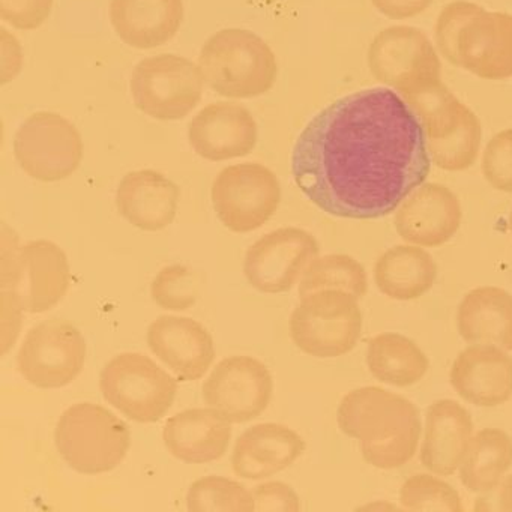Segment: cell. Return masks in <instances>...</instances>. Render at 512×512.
Listing matches in <instances>:
<instances>
[{"instance_id":"1","label":"cell","mask_w":512,"mask_h":512,"mask_svg":"<svg viewBox=\"0 0 512 512\" xmlns=\"http://www.w3.org/2000/svg\"><path fill=\"white\" fill-rule=\"evenodd\" d=\"M418 116L389 88L346 95L317 113L299 134L292 175L326 214L377 220L394 212L430 175Z\"/></svg>"},{"instance_id":"2","label":"cell","mask_w":512,"mask_h":512,"mask_svg":"<svg viewBox=\"0 0 512 512\" xmlns=\"http://www.w3.org/2000/svg\"><path fill=\"white\" fill-rule=\"evenodd\" d=\"M337 422L346 436L359 440L362 457L377 469H398L409 463L421 440L418 407L379 386L344 395Z\"/></svg>"},{"instance_id":"3","label":"cell","mask_w":512,"mask_h":512,"mask_svg":"<svg viewBox=\"0 0 512 512\" xmlns=\"http://www.w3.org/2000/svg\"><path fill=\"white\" fill-rule=\"evenodd\" d=\"M206 85L226 98H254L271 91L277 80V58L251 31L224 29L212 35L199 56Z\"/></svg>"},{"instance_id":"4","label":"cell","mask_w":512,"mask_h":512,"mask_svg":"<svg viewBox=\"0 0 512 512\" xmlns=\"http://www.w3.org/2000/svg\"><path fill=\"white\" fill-rule=\"evenodd\" d=\"M55 443L71 469L100 475L116 469L127 457L130 427L100 404L77 403L59 418Z\"/></svg>"},{"instance_id":"5","label":"cell","mask_w":512,"mask_h":512,"mask_svg":"<svg viewBox=\"0 0 512 512\" xmlns=\"http://www.w3.org/2000/svg\"><path fill=\"white\" fill-rule=\"evenodd\" d=\"M362 313L358 298L338 289L319 290L302 298L290 317V337L314 358H338L358 346Z\"/></svg>"},{"instance_id":"6","label":"cell","mask_w":512,"mask_h":512,"mask_svg":"<svg viewBox=\"0 0 512 512\" xmlns=\"http://www.w3.org/2000/svg\"><path fill=\"white\" fill-rule=\"evenodd\" d=\"M104 400L140 424L160 421L169 412L178 382L142 353H121L104 365L100 376Z\"/></svg>"},{"instance_id":"7","label":"cell","mask_w":512,"mask_h":512,"mask_svg":"<svg viewBox=\"0 0 512 512\" xmlns=\"http://www.w3.org/2000/svg\"><path fill=\"white\" fill-rule=\"evenodd\" d=\"M67 254L50 241L14 245L11 259L2 251V289L13 290L28 313H46L58 305L70 289Z\"/></svg>"},{"instance_id":"8","label":"cell","mask_w":512,"mask_h":512,"mask_svg":"<svg viewBox=\"0 0 512 512\" xmlns=\"http://www.w3.org/2000/svg\"><path fill=\"white\" fill-rule=\"evenodd\" d=\"M203 82L199 65L181 56L160 55L134 68L131 92L140 112L158 121H178L199 104Z\"/></svg>"},{"instance_id":"9","label":"cell","mask_w":512,"mask_h":512,"mask_svg":"<svg viewBox=\"0 0 512 512\" xmlns=\"http://www.w3.org/2000/svg\"><path fill=\"white\" fill-rule=\"evenodd\" d=\"M211 196L223 226L233 233H248L260 229L277 212L281 185L262 164H236L221 170Z\"/></svg>"},{"instance_id":"10","label":"cell","mask_w":512,"mask_h":512,"mask_svg":"<svg viewBox=\"0 0 512 512\" xmlns=\"http://www.w3.org/2000/svg\"><path fill=\"white\" fill-rule=\"evenodd\" d=\"M14 155L31 178L41 182L62 181L70 178L82 163V137L64 116L34 113L17 131Z\"/></svg>"},{"instance_id":"11","label":"cell","mask_w":512,"mask_h":512,"mask_svg":"<svg viewBox=\"0 0 512 512\" xmlns=\"http://www.w3.org/2000/svg\"><path fill=\"white\" fill-rule=\"evenodd\" d=\"M86 341L64 319L44 320L26 335L17 356L20 374L41 389L64 388L82 373Z\"/></svg>"},{"instance_id":"12","label":"cell","mask_w":512,"mask_h":512,"mask_svg":"<svg viewBox=\"0 0 512 512\" xmlns=\"http://www.w3.org/2000/svg\"><path fill=\"white\" fill-rule=\"evenodd\" d=\"M319 251V242L310 232L283 227L251 245L245 256L244 274L259 292H289L319 257Z\"/></svg>"},{"instance_id":"13","label":"cell","mask_w":512,"mask_h":512,"mask_svg":"<svg viewBox=\"0 0 512 512\" xmlns=\"http://www.w3.org/2000/svg\"><path fill=\"white\" fill-rule=\"evenodd\" d=\"M274 392L268 367L253 356L223 359L203 385V400L230 424L259 418Z\"/></svg>"},{"instance_id":"14","label":"cell","mask_w":512,"mask_h":512,"mask_svg":"<svg viewBox=\"0 0 512 512\" xmlns=\"http://www.w3.org/2000/svg\"><path fill=\"white\" fill-rule=\"evenodd\" d=\"M146 340L151 352L182 382L202 379L215 359L211 334L190 317H158Z\"/></svg>"},{"instance_id":"15","label":"cell","mask_w":512,"mask_h":512,"mask_svg":"<svg viewBox=\"0 0 512 512\" xmlns=\"http://www.w3.org/2000/svg\"><path fill=\"white\" fill-rule=\"evenodd\" d=\"M449 380L467 403L502 406L512 397V358L493 344H470L455 358Z\"/></svg>"},{"instance_id":"16","label":"cell","mask_w":512,"mask_h":512,"mask_svg":"<svg viewBox=\"0 0 512 512\" xmlns=\"http://www.w3.org/2000/svg\"><path fill=\"white\" fill-rule=\"evenodd\" d=\"M188 140L197 155L209 161L245 157L257 143V124L241 104L215 103L188 125Z\"/></svg>"},{"instance_id":"17","label":"cell","mask_w":512,"mask_h":512,"mask_svg":"<svg viewBox=\"0 0 512 512\" xmlns=\"http://www.w3.org/2000/svg\"><path fill=\"white\" fill-rule=\"evenodd\" d=\"M461 208L446 188L428 185L416 191L395 215V229L407 244L436 248L460 229Z\"/></svg>"},{"instance_id":"18","label":"cell","mask_w":512,"mask_h":512,"mask_svg":"<svg viewBox=\"0 0 512 512\" xmlns=\"http://www.w3.org/2000/svg\"><path fill=\"white\" fill-rule=\"evenodd\" d=\"M305 448V440L292 428L274 422L257 424L236 440L233 472L244 479L269 478L292 466Z\"/></svg>"},{"instance_id":"19","label":"cell","mask_w":512,"mask_h":512,"mask_svg":"<svg viewBox=\"0 0 512 512\" xmlns=\"http://www.w3.org/2000/svg\"><path fill=\"white\" fill-rule=\"evenodd\" d=\"M473 437L469 410L458 401H434L427 410L422 440V466L434 475L451 476L460 467Z\"/></svg>"},{"instance_id":"20","label":"cell","mask_w":512,"mask_h":512,"mask_svg":"<svg viewBox=\"0 0 512 512\" xmlns=\"http://www.w3.org/2000/svg\"><path fill=\"white\" fill-rule=\"evenodd\" d=\"M178 185L155 170H136L122 178L116 191L119 214L145 232H160L178 211Z\"/></svg>"},{"instance_id":"21","label":"cell","mask_w":512,"mask_h":512,"mask_svg":"<svg viewBox=\"0 0 512 512\" xmlns=\"http://www.w3.org/2000/svg\"><path fill=\"white\" fill-rule=\"evenodd\" d=\"M230 439V422L211 407L176 413L163 430L167 451L188 464L220 460L229 448Z\"/></svg>"},{"instance_id":"22","label":"cell","mask_w":512,"mask_h":512,"mask_svg":"<svg viewBox=\"0 0 512 512\" xmlns=\"http://www.w3.org/2000/svg\"><path fill=\"white\" fill-rule=\"evenodd\" d=\"M184 19L182 0H112L110 20L118 37L134 49L169 43Z\"/></svg>"},{"instance_id":"23","label":"cell","mask_w":512,"mask_h":512,"mask_svg":"<svg viewBox=\"0 0 512 512\" xmlns=\"http://www.w3.org/2000/svg\"><path fill=\"white\" fill-rule=\"evenodd\" d=\"M457 328L469 344L512 350V295L500 287L470 290L458 305Z\"/></svg>"},{"instance_id":"24","label":"cell","mask_w":512,"mask_h":512,"mask_svg":"<svg viewBox=\"0 0 512 512\" xmlns=\"http://www.w3.org/2000/svg\"><path fill=\"white\" fill-rule=\"evenodd\" d=\"M433 256L418 245H395L374 265L377 289L395 301H413L430 292L437 278Z\"/></svg>"},{"instance_id":"25","label":"cell","mask_w":512,"mask_h":512,"mask_svg":"<svg viewBox=\"0 0 512 512\" xmlns=\"http://www.w3.org/2000/svg\"><path fill=\"white\" fill-rule=\"evenodd\" d=\"M367 365L379 382L407 388L424 379L430 361L415 341L385 332L368 341Z\"/></svg>"},{"instance_id":"26","label":"cell","mask_w":512,"mask_h":512,"mask_svg":"<svg viewBox=\"0 0 512 512\" xmlns=\"http://www.w3.org/2000/svg\"><path fill=\"white\" fill-rule=\"evenodd\" d=\"M512 466V439L499 428H482L470 440L460 467V481L472 493H488Z\"/></svg>"},{"instance_id":"27","label":"cell","mask_w":512,"mask_h":512,"mask_svg":"<svg viewBox=\"0 0 512 512\" xmlns=\"http://www.w3.org/2000/svg\"><path fill=\"white\" fill-rule=\"evenodd\" d=\"M326 289L344 290L358 299L364 298L368 292L364 266L347 254L317 257L302 275L299 296L304 298L310 293Z\"/></svg>"},{"instance_id":"28","label":"cell","mask_w":512,"mask_h":512,"mask_svg":"<svg viewBox=\"0 0 512 512\" xmlns=\"http://www.w3.org/2000/svg\"><path fill=\"white\" fill-rule=\"evenodd\" d=\"M187 506L193 512H251L254 511V500L241 482L211 475L191 484Z\"/></svg>"},{"instance_id":"29","label":"cell","mask_w":512,"mask_h":512,"mask_svg":"<svg viewBox=\"0 0 512 512\" xmlns=\"http://www.w3.org/2000/svg\"><path fill=\"white\" fill-rule=\"evenodd\" d=\"M400 503L407 511H463L460 494L448 482L427 473H418L404 481Z\"/></svg>"},{"instance_id":"30","label":"cell","mask_w":512,"mask_h":512,"mask_svg":"<svg viewBox=\"0 0 512 512\" xmlns=\"http://www.w3.org/2000/svg\"><path fill=\"white\" fill-rule=\"evenodd\" d=\"M151 296L152 301L163 310L185 311L196 304L199 281L187 266H166L152 280Z\"/></svg>"},{"instance_id":"31","label":"cell","mask_w":512,"mask_h":512,"mask_svg":"<svg viewBox=\"0 0 512 512\" xmlns=\"http://www.w3.org/2000/svg\"><path fill=\"white\" fill-rule=\"evenodd\" d=\"M53 0H0V17L16 29L40 28L52 13Z\"/></svg>"},{"instance_id":"32","label":"cell","mask_w":512,"mask_h":512,"mask_svg":"<svg viewBox=\"0 0 512 512\" xmlns=\"http://www.w3.org/2000/svg\"><path fill=\"white\" fill-rule=\"evenodd\" d=\"M251 496L254 500V511L260 512H298L301 502L298 494L284 482L272 481L257 485Z\"/></svg>"},{"instance_id":"33","label":"cell","mask_w":512,"mask_h":512,"mask_svg":"<svg viewBox=\"0 0 512 512\" xmlns=\"http://www.w3.org/2000/svg\"><path fill=\"white\" fill-rule=\"evenodd\" d=\"M500 511L512 512V475L503 481L499 493Z\"/></svg>"},{"instance_id":"34","label":"cell","mask_w":512,"mask_h":512,"mask_svg":"<svg viewBox=\"0 0 512 512\" xmlns=\"http://www.w3.org/2000/svg\"><path fill=\"white\" fill-rule=\"evenodd\" d=\"M509 227H511V233H512V214H511V218H509Z\"/></svg>"}]
</instances>
